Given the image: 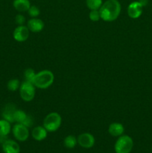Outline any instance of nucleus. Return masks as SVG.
<instances>
[{"label": "nucleus", "instance_id": "4be33fe9", "mask_svg": "<svg viewBox=\"0 0 152 153\" xmlns=\"http://www.w3.org/2000/svg\"><path fill=\"white\" fill-rule=\"evenodd\" d=\"M28 14L30 15V16H31L32 18H36L37 16H38L40 13V9L35 5H31L30 8L28 9Z\"/></svg>", "mask_w": 152, "mask_h": 153}, {"label": "nucleus", "instance_id": "0eeeda50", "mask_svg": "<svg viewBox=\"0 0 152 153\" xmlns=\"http://www.w3.org/2000/svg\"><path fill=\"white\" fill-rule=\"evenodd\" d=\"M77 143L81 147L85 149L92 148L95 144V137L90 133H83L80 134L77 138Z\"/></svg>", "mask_w": 152, "mask_h": 153}, {"label": "nucleus", "instance_id": "b1692460", "mask_svg": "<svg viewBox=\"0 0 152 153\" xmlns=\"http://www.w3.org/2000/svg\"><path fill=\"white\" fill-rule=\"evenodd\" d=\"M15 21H16V23L19 25H23V24L25 22V18L23 15L22 14H18L16 16L15 18Z\"/></svg>", "mask_w": 152, "mask_h": 153}, {"label": "nucleus", "instance_id": "f03ea898", "mask_svg": "<svg viewBox=\"0 0 152 153\" xmlns=\"http://www.w3.org/2000/svg\"><path fill=\"white\" fill-rule=\"evenodd\" d=\"M55 76L50 70H45L36 73L32 80V84L36 88L46 89L53 84Z\"/></svg>", "mask_w": 152, "mask_h": 153}, {"label": "nucleus", "instance_id": "dca6fc26", "mask_svg": "<svg viewBox=\"0 0 152 153\" xmlns=\"http://www.w3.org/2000/svg\"><path fill=\"white\" fill-rule=\"evenodd\" d=\"M10 123L5 120H0V136H7L10 132Z\"/></svg>", "mask_w": 152, "mask_h": 153}, {"label": "nucleus", "instance_id": "ddd939ff", "mask_svg": "<svg viewBox=\"0 0 152 153\" xmlns=\"http://www.w3.org/2000/svg\"><path fill=\"white\" fill-rule=\"evenodd\" d=\"M108 131L110 135L113 136V137H119L123 134L124 131H125V128H124L123 125L119 123H113L110 124L109 126Z\"/></svg>", "mask_w": 152, "mask_h": 153}, {"label": "nucleus", "instance_id": "39448f33", "mask_svg": "<svg viewBox=\"0 0 152 153\" xmlns=\"http://www.w3.org/2000/svg\"><path fill=\"white\" fill-rule=\"evenodd\" d=\"M21 98L25 102H31L35 97V86L31 82L25 81L19 87Z\"/></svg>", "mask_w": 152, "mask_h": 153}, {"label": "nucleus", "instance_id": "6ab92c4d", "mask_svg": "<svg viewBox=\"0 0 152 153\" xmlns=\"http://www.w3.org/2000/svg\"><path fill=\"white\" fill-rule=\"evenodd\" d=\"M64 145L68 149H73L76 146L77 140L76 137L73 135H68L64 139Z\"/></svg>", "mask_w": 152, "mask_h": 153}, {"label": "nucleus", "instance_id": "412c9836", "mask_svg": "<svg viewBox=\"0 0 152 153\" xmlns=\"http://www.w3.org/2000/svg\"><path fill=\"white\" fill-rule=\"evenodd\" d=\"M35 74V72H34V70L33 69L28 68L27 70H25V72H24V76H25V81H28V82H30L32 83V80L34 79Z\"/></svg>", "mask_w": 152, "mask_h": 153}, {"label": "nucleus", "instance_id": "f257e3e1", "mask_svg": "<svg viewBox=\"0 0 152 153\" xmlns=\"http://www.w3.org/2000/svg\"><path fill=\"white\" fill-rule=\"evenodd\" d=\"M121 9V4L118 0H107L99 9L101 19L106 22L116 20L120 14Z\"/></svg>", "mask_w": 152, "mask_h": 153}, {"label": "nucleus", "instance_id": "f3484780", "mask_svg": "<svg viewBox=\"0 0 152 153\" xmlns=\"http://www.w3.org/2000/svg\"><path fill=\"white\" fill-rule=\"evenodd\" d=\"M27 117H28V114H26L23 111L16 109L14 112V114H13L14 122L17 123L22 124L25 122V120H26Z\"/></svg>", "mask_w": 152, "mask_h": 153}, {"label": "nucleus", "instance_id": "9d476101", "mask_svg": "<svg viewBox=\"0 0 152 153\" xmlns=\"http://www.w3.org/2000/svg\"><path fill=\"white\" fill-rule=\"evenodd\" d=\"M2 149L4 153H19L20 147L16 141L13 140H6L2 143Z\"/></svg>", "mask_w": 152, "mask_h": 153}, {"label": "nucleus", "instance_id": "423d86ee", "mask_svg": "<svg viewBox=\"0 0 152 153\" xmlns=\"http://www.w3.org/2000/svg\"><path fill=\"white\" fill-rule=\"evenodd\" d=\"M12 132L15 138L21 142L27 140L29 137V131L28 127L21 123L15 124L12 129Z\"/></svg>", "mask_w": 152, "mask_h": 153}, {"label": "nucleus", "instance_id": "a211bd4d", "mask_svg": "<svg viewBox=\"0 0 152 153\" xmlns=\"http://www.w3.org/2000/svg\"><path fill=\"white\" fill-rule=\"evenodd\" d=\"M86 6L89 10H99L102 5V0H86Z\"/></svg>", "mask_w": 152, "mask_h": 153}, {"label": "nucleus", "instance_id": "1a4fd4ad", "mask_svg": "<svg viewBox=\"0 0 152 153\" xmlns=\"http://www.w3.org/2000/svg\"><path fill=\"white\" fill-rule=\"evenodd\" d=\"M143 6L139 1H133L128 7V14L132 19H137L142 13Z\"/></svg>", "mask_w": 152, "mask_h": 153}, {"label": "nucleus", "instance_id": "2eb2a0df", "mask_svg": "<svg viewBox=\"0 0 152 153\" xmlns=\"http://www.w3.org/2000/svg\"><path fill=\"white\" fill-rule=\"evenodd\" d=\"M13 7L19 12H25L31 7L29 0H13Z\"/></svg>", "mask_w": 152, "mask_h": 153}, {"label": "nucleus", "instance_id": "20e7f679", "mask_svg": "<svg viewBox=\"0 0 152 153\" xmlns=\"http://www.w3.org/2000/svg\"><path fill=\"white\" fill-rule=\"evenodd\" d=\"M134 146V141L128 135L119 136L115 143V152L116 153H130Z\"/></svg>", "mask_w": 152, "mask_h": 153}, {"label": "nucleus", "instance_id": "6e6552de", "mask_svg": "<svg viewBox=\"0 0 152 153\" xmlns=\"http://www.w3.org/2000/svg\"><path fill=\"white\" fill-rule=\"evenodd\" d=\"M13 38L17 42H25L29 37V29L25 25H19L13 31Z\"/></svg>", "mask_w": 152, "mask_h": 153}, {"label": "nucleus", "instance_id": "aec40b11", "mask_svg": "<svg viewBox=\"0 0 152 153\" xmlns=\"http://www.w3.org/2000/svg\"><path fill=\"white\" fill-rule=\"evenodd\" d=\"M7 89L10 91H17L18 89L20 87V83H19V81L18 79H10L8 82H7Z\"/></svg>", "mask_w": 152, "mask_h": 153}, {"label": "nucleus", "instance_id": "f8f14e48", "mask_svg": "<svg viewBox=\"0 0 152 153\" xmlns=\"http://www.w3.org/2000/svg\"><path fill=\"white\" fill-rule=\"evenodd\" d=\"M16 110V107L13 104H7L4 107V111L2 112V117L5 120L8 121L9 123H14V118H13V114H14L15 111Z\"/></svg>", "mask_w": 152, "mask_h": 153}, {"label": "nucleus", "instance_id": "4468645a", "mask_svg": "<svg viewBox=\"0 0 152 153\" xmlns=\"http://www.w3.org/2000/svg\"><path fill=\"white\" fill-rule=\"evenodd\" d=\"M48 131L43 126H37L32 130V137L37 141L43 140L47 137Z\"/></svg>", "mask_w": 152, "mask_h": 153}, {"label": "nucleus", "instance_id": "9b49d317", "mask_svg": "<svg viewBox=\"0 0 152 153\" xmlns=\"http://www.w3.org/2000/svg\"><path fill=\"white\" fill-rule=\"evenodd\" d=\"M27 25L29 31L32 32H40L44 28V22L38 18H32L28 20Z\"/></svg>", "mask_w": 152, "mask_h": 153}, {"label": "nucleus", "instance_id": "7ed1b4c3", "mask_svg": "<svg viewBox=\"0 0 152 153\" xmlns=\"http://www.w3.org/2000/svg\"><path fill=\"white\" fill-rule=\"evenodd\" d=\"M62 122L61 115L57 112H52L45 117L43 127L49 132L56 131L60 128Z\"/></svg>", "mask_w": 152, "mask_h": 153}, {"label": "nucleus", "instance_id": "393cba45", "mask_svg": "<svg viewBox=\"0 0 152 153\" xmlns=\"http://www.w3.org/2000/svg\"><path fill=\"white\" fill-rule=\"evenodd\" d=\"M139 2L140 3V4H142V5L144 7V6L147 5L148 2V0H139Z\"/></svg>", "mask_w": 152, "mask_h": 153}, {"label": "nucleus", "instance_id": "5701e85b", "mask_svg": "<svg viewBox=\"0 0 152 153\" xmlns=\"http://www.w3.org/2000/svg\"><path fill=\"white\" fill-rule=\"evenodd\" d=\"M89 19L93 22H97L101 19V16H100L99 10H91L90 13L89 14Z\"/></svg>", "mask_w": 152, "mask_h": 153}]
</instances>
